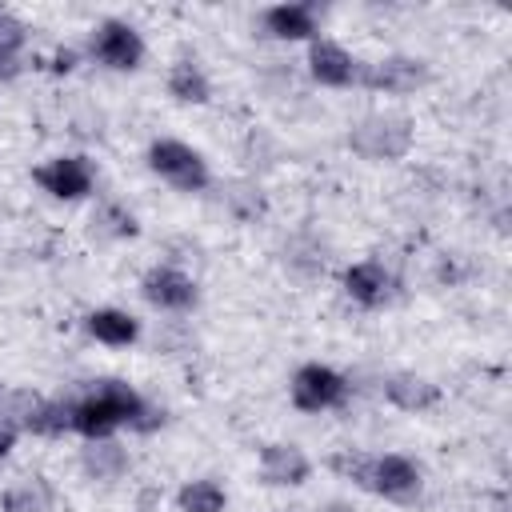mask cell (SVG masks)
Wrapping results in <instances>:
<instances>
[{"instance_id":"obj_1","label":"cell","mask_w":512,"mask_h":512,"mask_svg":"<svg viewBox=\"0 0 512 512\" xmlns=\"http://www.w3.org/2000/svg\"><path fill=\"white\" fill-rule=\"evenodd\" d=\"M348 144L368 156V160H400L408 148H412V124L404 116H392V112H376L368 120H360L348 136Z\"/></svg>"},{"instance_id":"obj_2","label":"cell","mask_w":512,"mask_h":512,"mask_svg":"<svg viewBox=\"0 0 512 512\" xmlns=\"http://www.w3.org/2000/svg\"><path fill=\"white\" fill-rule=\"evenodd\" d=\"M148 168L156 176H164L172 188H180V192L208 188V164H204V156L196 148L180 144V140H156L148 148Z\"/></svg>"},{"instance_id":"obj_3","label":"cell","mask_w":512,"mask_h":512,"mask_svg":"<svg viewBox=\"0 0 512 512\" xmlns=\"http://www.w3.org/2000/svg\"><path fill=\"white\" fill-rule=\"evenodd\" d=\"M348 396V384L340 372L324 368V364H304L296 376H292V404L300 412H324V408H336L344 404Z\"/></svg>"},{"instance_id":"obj_4","label":"cell","mask_w":512,"mask_h":512,"mask_svg":"<svg viewBox=\"0 0 512 512\" xmlns=\"http://www.w3.org/2000/svg\"><path fill=\"white\" fill-rule=\"evenodd\" d=\"M92 56L108 68H120V72H132L140 60H144V40L132 24H120V20H108L96 28L92 36Z\"/></svg>"},{"instance_id":"obj_5","label":"cell","mask_w":512,"mask_h":512,"mask_svg":"<svg viewBox=\"0 0 512 512\" xmlns=\"http://www.w3.org/2000/svg\"><path fill=\"white\" fill-rule=\"evenodd\" d=\"M36 184L56 200H80L92 192V164L84 156H56L36 168Z\"/></svg>"},{"instance_id":"obj_6","label":"cell","mask_w":512,"mask_h":512,"mask_svg":"<svg viewBox=\"0 0 512 512\" xmlns=\"http://www.w3.org/2000/svg\"><path fill=\"white\" fill-rule=\"evenodd\" d=\"M372 492L396 504H412L420 496V468L408 456H372Z\"/></svg>"},{"instance_id":"obj_7","label":"cell","mask_w":512,"mask_h":512,"mask_svg":"<svg viewBox=\"0 0 512 512\" xmlns=\"http://www.w3.org/2000/svg\"><path fill=\"white\" fill-rule=\"evenodd\" d=\"M140 292H144L148 304H156L164 312H184V308L196 304V284L180 268H152L140 280Z\"/></svg>"},{"instance_id":"obj_8","label":"cell","mask_w":512,"mask_h":512,"mask_svg":"<svg viewBox=\"0 0 512 512\" xmlns=\"http://www.w3.org/2000/svg\"><path fill=\"white\" fill-rule=\"evenodd\" d=\"M368 88H380V92H416L424 80H428V68H424V60H408V56H388V60H380V64H372V68H364V72H356Z\"/></svg>"},{"instance_id":"obj_9","label":"cell","mask_w":512,"mask_h":512,"mask_svg":"<svg viewBox=\"0 0 512 512\" xmlns=\"http://www.w3.org/2000/svg\"><path fill=\"white\" fill-rule=\"evenodd\" d=\"M308 72L320 84H328V88H344V84L356 80V60L340 44H332V40H312V48H308Z\"/></svg>"},{"instance_id":"obj_10","label":"cell","mask_w":512,"mask_h":512,"mask_svg":"<svg viewBox=\"0 0 512 512\" xmlns=\"http://www.w3.org/2000/svg\"><path fill=\"white\" fill-rule=\"evenodd\" d=\"M344 292H348L356 304H364V308H380V304L392 296V276H388L380 264L364 260V264H352V268L344 272Z\"/></svg>"},{"instance_id":"obj_11","label":"cell","mask_w":512,"mask_h":512,"mask_svg":"<svg viewBox=\"0 0 512 512\" xmlns=\"http://www.w3.org/2000/svg\"><path fill=\"white\" fill-rule=\"evenodd\" d=\"M260 472L268 484H304L312 464L296 444H268L260 452Z\"/></svg>"},{"instance_id":"obj_12","label":"cell","mask_w":512,"mask_h":512,"mask_svg":"<svg viewBox=\"0 0 512 512\" xmlns=\"http://www.w3.org/2000/svg\"><path fill=\"white\" fill-rule=\"evenodd\" d=\"M120 424H124L120 412H116L100 392H92L88 400H80V404L72 408V428H76L80 436H88V440H108Z\"/></svg>"},{"instance_id":"obj_13","label":"cell","mask_w":512,"mask_h":512,"mask_svg":"<svg viewBox=\"0 0 512 512\" xmlns=\"http://www.w3.org/2000/svg\"><path fill=\"white\" fill-rule=\"evenodd\" d=\"M264 28L276 40H308L316 32V8L312 4H276L264 12Z\"/></svg>"},{"instance_id":"obj_14","label":"cell","mask_w":512,"mask_h":512,"mask_svg":"<svg viewBox=\"0 0 512 512\" xmlns=\"http://www.w3.org/2000/svg\"><path fill=\"white\" fill-rule=\"evenodd\" d=\"M384 396H388L396 408H404V412H424V408H432V404L440 400V388H436L432 380H424V376L400 372V376H392V380L384 384Z\"/></svg>"},{"instance_id":"obj_15","label":"cell","mask_w":512,"mask_h":512,"mask_svg":"<svg viewBox=\"0 0 512 512\" xmlns=\"http://www.w3.org/2000/svg\"><path fill=\"white\" fill-rule=\"evenodd\" d=\"M88 332H92L100 344H112V348H124V344H132V340L140 336L136 320H132L128 312H120V308H96V312L88 316Z\"/></svg>"},{"instance_id":"obj_16","label":"cell","mask_w":512,"mask_h":512,"mask_svg":"<svg viewBox=\"0 0 512 512\" xmlns=\"http://www.w3.org/2000/svg\"><path fill=\"white\" fill-rule=\"evenodd\" d=\"M168 92L180 104H204L208 100V76L200 72L196 60H176L172 72H168Z\"/></svg>"},{"instance_id":"obj_17","label":"cell","mask_w":512,"mask_h":512,"mask_svg":"<svg viewBox=\"0 0 512 512\" xmlns=\"http://www.w3.org/2000/svg\"><path fill=\"white\" fill-rule=\"evenodd\" d=\"M4 512H52V488L40 476H28L4 492Z\"/></svg>"},{"instance_id":"obj_18","label":"cell","mask_w":512,"mask_h":512,"mask_svg":"<svg viewBox=\"0 0 512 512\" xmlns=\"http://www.w3.org/2000/svg\"><path fill=\"white\" fill-rule=\"evenodd\" d=\"M124 468H128V456H124L120 444L92 440V448H84V472H88V476H96V480H116Z\"/></svg>"},{"instance_id":"obj_19","label":"cell","mask_w":512,"mask_h":512,"mask_svg":"<svg viewBox=\"0 0 512 512\" xmlns=\"http://www.w3.org/2000/svg\"><path fill=\"white\" fill-rule=\"evenodd\" d=\"M180 512H224V488L216 480H192L176 496Z\"/></svg>"},{"instance_id":"obj_20","label":"cell","mask_w":512,"mask_h":512,"mask_svg":"<svg viewBox=\"0 0 512 512\" xmlns=\"http://www.w3.org/2000/svg\"><path fill=\"white\" fill-rule=\"evenodd\" d=\"M328 468H332V472H340L344 480H356L360 488H368V492H372V456L344 448V452H332V456H328Z\"/></svg>"},{"instance_id":"obj_21","label":"cell","mask_w":512,"mask_h":512,"mask_svg":"<svg viewBox=\"0 0 512 512\" xmlns=\"http://www.w3.org/2000/svg\"><path fill=\"white\" fill-rule=\"evenodd\" d=\"M20 44H24V24L0 8V60H12L20 52Z\"/></svg>"},{"instance_id":"obj_22","label":"cell","mask_w":512,"mask_h":512,"mask_svg":"<svg viewBox=\"0 0 512 512\" xmlns=\"http://www.w3.org/2000/svg\"><path fill=\"white\" fill-rule=\"evenodd\" d=\"M96 224H108L112 236H136V220H132L124 208H116V204H104V208L96 212Z\"/></svg>"},{"instance_id":"obj_23","label":"cell","mask_w":512,"mask_h":512,"mask_svg":"<svg viewBox=\"0 0 512 512\" xmlns=\"http://www.w3.org/2000/svg\"><path fill=\"white\" fill-rule=\"evenodd\" d=\"M16 420H8V416H0V456H8L12 452V444H16Z\"/></svg>"},{"instance_id":"obj_24","label":"cell","mask_w":512,"mask_h":512,"mask_svg":"<svg viewBox=\"0 0 512 512\" xmlns=\"http://www.w3.org/2000/svg\"><path fill=\"white\" fill-rule=\"evenodd\" d=\"M72 64H76V56H72V52H56V64H52V68H56V72H68Z\"/></svg>"},{"instance_id":"obj_25","label":"cell","mask_w":512,"mask_h":512,"mask_svg":"<svg viewBox=\"0 0 512 512\" xmlns=\"http://www.w3.org/2000/svg\"><path fill=\"white\" fill-rule=\"evenodd\" d=\"M320 512H356V508H348V504H328V508H320Z\"/></svg>"}]
</instances>
